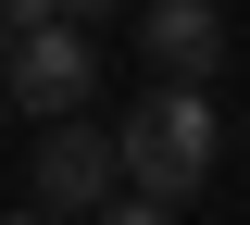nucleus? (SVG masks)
Instances as JSON below:
<instances>
[{"mask_svg": "<svg viewBox=\"0 0 250 225\" xmlns=\"http://www.w3.org/2000/svg\"><path fill=\"white\" fill-rule=\"evenodd\" d=\"M138 50H150V75H213L225 63V13L213 0H138Z\"/></svg>", "mask_w": 250, "mask_h": 225, "instance_id": "nucleus-4", "label": "nucleus"}, {"mask_svg": "<svg viewBox=\"0 0 250 225\" xmlns=\"http://www.w3.org/2000/svg\"><path fill=\"white\" fill-rule=\"evenodd\" d=\"M88 225H175V200H150V188H113Z\"/></svg>", "mask_w": 250, "mask_h": 225, "instance_id": "nucleus-5", "label": "nucleus"}, {"mask_svg": "<svg viewBox=\"0 0 250 225\" xmlns=\"http://www.w3.org/2000/svg\"><path fill=\"white\" fill-rule=\"evenodd\" d=\"M0 225H62V213H38V200H25V213H0Z\"/></svg>", "mask_w": 250, "mask_h": 225, "instance_id": "nucleus-8", "label": "nucleus"}, {"mask_svg": "<svg viewBox=\"0 0 250 225\" xmlns=\"http://www.w3.org/2000/svg\"><path fill=\"white\" fill-rule=\"evenodd\" d=\"M62 13H75V25H100V13H125V0H62Z\"/></svg>", "mask_w": 250, "mask_h": 225, "instance_id": "nucleus-7", "label": "nucleus"}, {"mask_svg": "<svg viewBox=\"0 0 250 225\" xmlns=\"http://www.w3.org/2000/svg\"><path fill=\"white\" fill-rule=\"evenodd\" d=\"M25 188H38V213H100V200L125 188V138H100L88 113H50L38 125V163H25Z\"/></svg>", "mask_w": 250, "mask_h": 225, "instance_id": "nucleus-2", "label": "nucleus"}, {"mask_svg": "<svg viewBox=\"0 0 250 225\" xmlns=\"http://www.w3.org/2000/svg\"><path fill=\"white\" fill-rule=\"evenodd\" d=\"M0 63H13V75H0V88L25 100L38 125H50V113H75V100H88V75H100V63H88V25H75V13H50V25H38V38H13Z\"/></svg>", "mask_w": 250, "mask_h": 225, "instance_id": "nucleus-3", "label": "nucleus"}, {"mask_svg": "<svg viewBox=\"0 0 250 225\" xmlns=\"http://www.w3.org/2000/svg\"><path fill=\"white\" fill-rule=\"evenodd\" d=\"M50 13H62V0H0V50H13V38H38Z\"/></svg>", "mask_w": 250, "mask_h": 225, "instance_id": "nucleus-6", "label": "nucleus"}, {"mask_svg": "<svg viewBox=\"0 0 250 225\" xmlns=\"http://www.w3.org/2000/svg\"><path fill=\"white\" fill-rule=\"evenodd\" d=\"M125 188H150V200H188L200 175H213V150H225V125H213V88L200 75H163L138 113H125Z\"/></svg>", "mask_w": 250, "mask_h": 225, "instance_id": "nucleus-1", "label": "nucleus"}]
</instances>
